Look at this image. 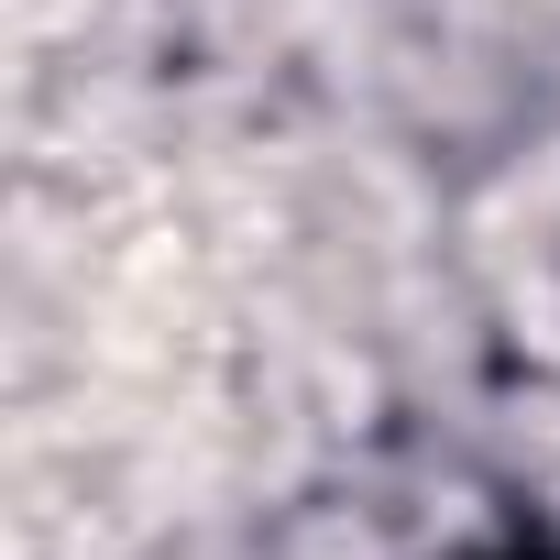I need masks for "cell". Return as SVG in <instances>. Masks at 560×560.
Here are the masks:
<instances>
[{"label": "cell", "instance_id": "1", "mask_svg": "<svg viewBox=\"0 0 560 560\" xmlns=\"http://www.w3.org/2000/svg\"><path fill=\"white\" fill-rule=\"evenodd\" d=\"M483 560H560L549 538H505V549H483Z\"/></svg>", "mask_w": 560, "mask_h": 560}]
</instances>
